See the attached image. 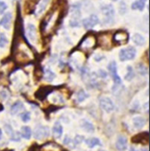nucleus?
Masks as SVG:
<instances>
[{"mask_svg": "<svg viewBox=\"0 0 150 151\" xmlns=\"http://www.w3.org/2000/svg\"><path fill=\"white\" fill-rule=\"evenodd\" d=\"M137 51L133 46H129L123 49H121L119 52V59L121 61H126L133 60L136 56Z\"/></svg>", "mask_w": 150, "mask_h": 151, "instance_id": "obj_1", "label": "nucleus"}, {"mask_svg": "<svg viewBox=\"0 0 150 151\" xmlns=\"http://www.w3.org/2000/svg\"><path fill=\"white\" fill-rule=\"evenodd\" d=\"M100 108L107 113H110L115 109V103L109 97H101L100 100Z\"/></svg>", "mask_w": 150, "mask_h": 151, "instance_id": "obj_2", "label": "nucleus"}, {"mask_svg": "<svg viewBox=\"0 0 150 151\" xmlns=\"http://www.w3.org/2000/svg\"><path fill=\"white\" fill-rule=\"evenodd\" d=\"M108 71L111 75V77L113 78V81L116 85H120L122 83V80L119 77V75L117 74V66H116V61H111L108 66Z\"/></svg>", "mask_w": 150, "mask_h": 151, "instance_id": "obj_3", "label": "nucleus"}, {"mask_svg": "<svg viewBox=\"0 0 150 151\" xmlns=\"http://www.w3.org/2000/svg\"><path fill=\"white\" fill-rule=\"evenodd\" d=\"M99 22H100L99 17L96 14H91L89 17L84 19L82 23H83V26L86 29H93V27H95L99 23Z\"/></svg>", "mask_w": 150, "mask_h": 151, "instance_id": "obj_4", "label": "nucleus"}, {"mask_svg": "<svg viewBox=\"0 0 150 151\" xmlns=\"http://www.w3.org/2000/svg\"><path fill=\"white\" fill-rule=\"evenodd\" d=\"M101 12L105 15L106 21H108V22H109V21L114 18L115 9H114V6L112 5H105V6H101Z\"/></svg>", "mask_w": 150, "mask_h": 151, "instance_id": "obj_5", "label": "nucleus"}, {"mask_svg": "<svg viewBox=\"0 0 150 151\" xmlns=\"http://www.w3.org/2000/svg\"><path fill=\"white\" fill-rule=\"evenodd\" d=\"M128 146V139L124 135H118L116 140V147L119 151H125Z\"/></svg>", "mask_w": 150, "mask_h": 151, "instance_id": "obj_6", "label": "nucleus"}, {"mask_svg": "<svg viewBox=\"0 0 150 151\" xmlns=\"http://www.w3.org/2000/svg\"><path fill=\"white\" fill-rule=\"evenodd\" d=\"M80 127L86 132H93L95 131V127L93 125V124L92 122H90L89 120L87 119H81L80 121Z\"/></svg>", "mask_w": 150, "mask_h": 151, "instance_id": "obj_7", "label": "nucleus"}, {"mask_svg": "<svg viewBox=\"0 0 150 151\" xmlns=\"http://www.w3.org/2000/svg\"><path fill=\"white\" fill-rule=\"evenodd\" d=\"M49 135V129L45 126H40L37 128L35 132V138L37 139H42Z\"/></svg>", "mask_w": 150, "mask_h": 151, "instance_id": "obj_8", "label": "nucleus"}, {"mask_svg": "<svg viewBox=\"0 0 150 151\" xmlns=\"http://www.w3.org/2000/svg\"><path fill=\"white\" fill-rule=\"evenodd\" d=\"M127 40H128V34L125 31L119 30L114 35V41L116 43H118V44L126 43Z\"/></svg>", "mask_w": 150, "mask_h": 151, "instance_id": "obj_9", "label": "nucleus"}, {"mask_svg": "<svg viewBox=\"0 0 150 151\" xmlns=\"http://www.w3.org/2000/svg\"><path fill=\"white\" fill-rule=\"evenodd\" d=\"M11 22H12V14L6 13L4 14L2 19L0 20V26H2L6 29H9L11 26Z\"/></svg>", "mask_w": 150, "mask_h": 151, "instance_id": "obj_10", "label": "nucleus"}, {"mask_svg": "<svg viewBox=\"0 0 150 151\" xmlns=\"http://www.w3.org/2000/svg\"><path fill=\"white\" fill-rule=\"evenodd\" d=\"M52 133L56 139H60L63 134V127L59 121H56L52 127Z\"/></svg>", "mask_w": 150, "mask_h": 151, "instance_id": "obj_11", "label": "nucleus"}, {"mask_svg": "<svg viewBox=\"0 0 150 151\" xmlns=\"http://www.w3.org/2000/svg\"><path fill=\"white\" fill-rule=\"evenodd\" d=\"M27 35H28V37L32 41V42H35L37 40V29L35 27L34 24H28L27 26Z\"/></svg>", "mask_w": 150, "mask_h": 151, "instance_id": "obj_12", "label": "nucleus"}, {"mask_svg": "<svg viewBox=\"0 0 150 151\" xmlns=\"http://www.w3.org/2000/svg\"><path fill=\"white\" fill-rule=\"evenodd\" d=\"M50 2H51V0H41V1L39 2V4L37 5V10H36V14L37 15L42 14L45 11V9L47 8Z\"/></svg>", "mask_w": 150, "mask_h": 151, "instance_id": "obj_13", "label": "nucleus"}, {"mask_svg": "<svg viewBox=\"0 0 150 151\" xmlns=\"http://www.w3.org/2000/svg\"><path fill=\"white\" fill-rule=\"evenodd\" d=\"M132 124H133L135 128L141 129L146 124V119L140 116H136L132 118Z\"/></svg>", "mask_w": 150, "mask_h": 151, "instance_id": "obj_14", "label": "nucleus"}, {"mask_svg": "<svg viewBox=\"0 0 150 151\" xmlns=\"http://www.w3.org/2000/svg\"><path fill=\"white\" fill-rule=\"evenodd\" d=\"M85 144L90 147V148H93L96 146H100L101 145V142L100 140V139L96 138V137H92V138H88L85 139Z\"/></svg>", "mask_w": 150, "mask_h": 151, "instance_id": "obj_15", "label": "nucleus"}, {"mask_svg": "<svg viewBox=\"0 0 150 151\" xmlns=\"http://www.w3.org/2000/svg\"><path fill=\"white\" fill-rule=\"evenodd\" d=\"M24 109V105L21 101H18L16 102H14L13 104V106L11 107V113L12 115H15L17 113H19L21 110H22Z\"/></svg>", "mask_w": 150, "mask_h": 151, "instance_id": "obj_16", "label": "nucleus"}, {"mask_svg": "<svg viewBox=\"0 0 150 151\" xmlns=\"http://www.w3.org/2000/svg\"><path fill=\"white\" fill-rule=\"evenodd\" d=\"M146 0H136L135 2L132 3L131 5V8L133 10H139V11H143L146 6Z\"/></svg>", "mask_w": 150, "mask_h": 151, "instance_id": "obj_17", "label": "nucleus"}, {"mask_svg": "<svg viewBox=\"0 0 150 151\" xmlns=\"http://www.w3.org/2000/svg\"><path fill=\"white\" fill-rule=\"evenodd\" d=\"M131 39H132V41H133L137 45H139V46L144 45L145 43H146V39L143 37V36H141L140 34H138V33L134 34V35L132 36Z\"/></svg>", "mask_w": 150, "mask_h": 151, "instance_id": "obj_18", "label": "nucleus"}, {"mask_svg": "<svg viewBox=\"0 0 150 151\" xmlns=\"http://www.w3.org/2000/svg\"><path fill=\"white\" fill-rule=\"evenodd\" d=\"M55 78H56V75L52 70H51L49 68H46L44 69V80L45 81L52 82Z\"/></svg>", "mask_w": 150, "mask_h": 151, "instance_id": "obj_19", "label": "nucleus"}, {"mask_svg": "<svg viewBox=\"0 0 150 151\" xmlns=\"http://www.w3.org/2000/svg\"><path fill=\"white\" fill-rule=\"evenodd\" d=\"M32 135V131L30 129V127L29 126H22V136L26 139H29L31 138Z\"/></svg>", "mask_w": 150, "mask_h": 151, "instance_id": "obj_20", "label": "nucleus"}, {"mask_svg": "<svg viewBox=\"0 0 150 151\" xmlns=\"http://www.w3.org/2000/svg\"><path fill=\"white\" fill-rule=\"evenodd\" d=\"M88 97H89V94H87L84 90H80V91L77 93V101H78V102H83V101H85Z\"/></svg>", "mask_w": 150, "mask_h": 151, "instance_id": "obj_21", "label": "nucleus"}, {"mask_svg": "<svg viewBox=\"0 0 150 151\" xmlns=\"http://www.w3.org/2000/svg\"><path fill=\"white\" fill-rule=\"evenodd\" d=\"M134 78V71L131 66H127V74L125 75L124 79L126 81H131Z\"/></svg>", "mask_w": 150, "mask_h": 151, "instance_id": "obj_22", "label": "nucleus"}, {"mask_svg": "<svg viewBox=\"0 0 150 151\" xmlns=\"http://www.w3.org/2000/svg\"><path fill=\"white\" fill-rule=\"evenodd\" d=\"M8 44V39L4 33H0V47H6Z\"/></svg>", "mask_w": 150, "mask_h": 151, "instance_id": "obj_23", "label": "nucleus"}, {"mask_svg": "<svg viewBox=\"0 0 150 151\" xmlns=\"http://www.w3.org/2000/svg\"><path fill=\"white\" fill-rule=\"evenodd\" d=\"M127 11V6H126V4L125 2L123 1H121L120 2V5H119V13L121 14H124Z\"/></svg>", "mask_w": 150, "mask_h": 151, "instance_id": "obj_24", "label": "nucleus"}, {"mask_svg": "<svg viewBox=\"0 0 150 151\" xmlns=\"http://www.w3.org/2000/svg\"><path fill=\"white\" fill-rule=\"evenodd\" d=\"M21 117H22V120L23 122L27 123V122H29V121L30 120L31 115H30V113H29V112L26 111V112H23V113L22 114Z\"/></svg>", "mask_w": 150, "mask_h": 151, "instance_id": "obj_25", "label": "nucleus"}, {"mask_svg": "<svg viewBox=\"0 0 150 151\" xmlns=\"http://www.w3.org/2000/svg\"><path fill=\"white\" fill-rule=\"evenodd\" d=\"M84 136H81V135H77L76 137L74 138V143L75 144H80L84 141Z\"/></svg>", "mask_w": 150, "mask_h": 151, "instance_id": "obj_26", "label": "nucleus"}, {"mask_svg": "<svg viewBox=\"0 0 150 151\" xmlns=\"http://www.w3.org/2000/svg\"><path fill=\"white\" fill-rule=\"evenodd\" d=\"M139 72L142 76H145L147 74V68L145 67V65H140V66H139Z\"/></svg>", "mask_w": 150, "mask_h": 151, "instance_id": "obj_27", "label": "nucleus"}, {"mask_svg": "<svg viewBox=\"0 0 150 151\" xmlns=\"http://www.w3.org/2000/svg\"><path fill=\"white\" fill-rule=\"evenodd\" d=\"M6 9H7V5L3 1H0V14H3V13Z\"/></svg>", "mask_w": 150, "mask_h": 151, "instance_id": "obj_28", "label": "nucleus"}, {"mask_svg": "<svg viewBox=\"0 0 150 151\" xmlns=\"http://www.w3.org/2000/svg\"><path fill=\"white\" fill-rule=\"evenodd\" d=\"M99 74H100V77L103 78H107V76H108L107 72H105V70H103V69H100V70H99Z\"/></svg>", "mask_w": 150, "mask_h": 151, "instance_id": "obj_29", "label": "nucleus"}, {"mask_svg": "<svg viewBox=\"0 0 150 151\" xmlns=\"http://www.w3.org/2000/svg\"><path fill=\"white\" fill-rule=\"evenodd\" d=\"M69 142H70V139H69V137H68V136H66L63 143H64V144H68Z\"/></svg>", "mask_w": 150, "mask_h": 151, "instance_id": "obj_30", "label": "nucleus"}, {"mask_svg": "<svg viewBox=\"0 0 150 151\" xmlns=\"http://www.w3.org/2000/svg\"><path fill=\"white\" fill-rule=\"evenodd\" d=\"M130 151H139V150H138V149H136V148H134V147H131Z\"/></svg>", "mask_w": 150, "mask_h": 151, "instance_id": "obj_31", "label": "nucleus"}, {"mask_svg": "<svg viewBox=\"0 0 150 151\" xmlns=\"http://www.w3.org/2000/svg\"><path fill=\"white\" fill-rule=\"evenodd\" d=\"M2 134H3V132H2V130L0 129V139H1V138H2Z\"/></svg>", "mask_w": 150, "mask_h": 151, "instance_id": "obj_32", "label": "nucleus"}, {"mask_svg": "<svg viewBox=\"0 0 150 151\" xmlns=\"http://www.w3.org/2000/svg\"><path fill=\"white\" fill-rule=\"evenodd\" d=\"M98 151H107V150H105V149H102V148H100V149H99Z\"/></svg>", "mask_w": 150, "mask_h": 151, "instance_id": "obj_33", "label": "nucleus"}, {"mask_svg": "<svg viewBox=\"0 0 150 151\" xmlns=\"http://www.w3.org/2000/svg\"><path fill=\"white\" fill-rule=\"evenodd\" d=\"M113 1H116V0H113Z\"/></svg>", "mask_w": 150, "mask_h": 151, "instance_id": "obj_34", "label": "nucleus"}]
</instances>
